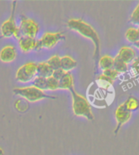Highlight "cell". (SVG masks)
Instances as JSON below:
<instances>
[{"mask_svg":"<svg viewBox=\"0 0 139 155\" xmlns=\"http://www.w3.org/2000/svg\"><path fill=\"white\" fill-rule=\"evenodd\" d=\"M67 26L70 30L77 32L81 36L89 38L93 42L94 45V59L95 61V68H97L100 54L101 41L96 30L82 19H70L67 22Z\"/></svg>","mask_w":139,"mask_h":155,"instance_id":"cell-1","label":"cell"},{"mask_svg":"<svg viewBox=\"0 0 139 155\" xmlns=\"http://www.w3.org/2000/svg\"><path fill=\"white\" fill-rule=\"evenodd\" d=\"M72 98V111L73 114L77 117H83L90 121L94 119V116L91 110L90 104L89 103L86 97L78 94L72 89L71 90Z\"/></svg>","mask_w":139,"mask_h":155,"instance_id":"cell-2","label":"cell"},{"mask_svg":"<svg viewBox=\"0 0 139 155\" xmlns=\"http://www.w3.org/2000/svg\"><path fill=\"white\" fill-rule=\"evenodd\" d=\"M13 93L24 98L30 102H36L45 98L55 99L54 96H50L45 93V91L35 87L33 86L25 87H16L13 90Z\"/></svg>","mask_w":139,"mask_h":155,"instance_id":"cell-3","label":"cell"},{"mask_svg":"<svg viewBox=\"0 0 139 155\" xmlns=\"http://www.w3.org/2000/svg\"><path fill=\"white\" fill-rule=\"evenodd\" d=\"M16 2L12 3V9H11V14L10 18L3 22L1 25V35L3 38H10L11 36L19 39L21 35L20 32V29L16 26L15 22V12H16Z\"/></svg>","mask_w":139,"mask_h":155,"instance_id":"cell-4","label":"cell"},{"mask_svg":"<svg viewBox=\"0 0 139 155\" xmlns=\"http://www.w3.org/2000/svg\"><path fill=\"white\" fill-rule=\"evenodd\" d=\"M64 38V35L63 32L45 33L41 39L36 41L34 49L37 51H39L42 48L51 49V48H54L57 43H59V41Z\"/></svg>","mask_w":139,"mask_h":155,"instance_id":"cell-5","label":"cell"},{"mask_svg":"<svg viewBox=\"0 0 139 155\" xmlns=\"http://www.w3.org/2000/svg\"><path fill=\"white\" fill-rule=\"evenodd\" d=\"M37 75V64L35 62H28L16 71V80L21 83H28L33 80Z\"/></svg>","mask_w":139,"mask_h":155,"instance_id":"cell-6","label":"cell"},{"mask_svg":"<svg viewBox=\"0 0 139 155\" xmlns=\"http://www.w3.org/2000/svg\"><path fill=\"white\" fill-rule=\"evenodd\" d=\"M19 29L21 36H27L35 38L39 31V25L33 19L28 18L22 15Z\"/></svg>","mask_w":139,"mask_h":155,"instance_id":"cell-7","label":"cell"},{"mask_svg":"<svg viewBox=\"0 0 139 155\" xmlns=\"http://www.w3.org/2000/svg\"><path fill=\"white\" fill-rule=\"evenodd\" d=\"M132 117V113L129 112L123 104L119 105L115 111V118L116 121V126L114 130V134L117 135L120 128L122 127L125 123H127L130 120Z\"/></svg>","mask_w":139,"mask_h":155,"instance_id":"cell-8","label":"cell"},{"mask_svg":"<svg viewBox=\"0 0 139 155\" xmlns=\"http://www.w3.org/2000/svg\"><path fill=\"white\" fill-rule=\"evenodd\" d=\"M17 56L16 49L14 46H6L0 51V60L4 63H10L15 61Z\"/></svg>","mask_w":139,"mask_h":155,"instance_id":"cell-9","label":"cell"},{"mask_svg":"<svg viewBox=\"0 0 139 155\" xmlns=\"http://www.w3.org/2000/svg\"><path fill=\"white\" fill-rule=\"evenodd\" d=\"M116 56L120 60L125 62L126 64H128V63H132L133 61L136 58V52L130 47L125 46L120 48Z\"/></svg>","mask_w":139,"mask_h":155,"instance_id":"cell-10","label":"cell"},{"mask_svg":"<svg viewBox=\"0 0 139 155\" xmlns=\"http://www.w3.org/2000/svg\"><path fill=\"white\" fill-rule=\"evenodd\" d=\"M36 41L37 40H35V38H33L21 36V38L18 39V43H19L21 50L24 53H27L34 49Z\"/></svg>","mask_w":139,"mask_h":155,"instance_id":"cell-11","label":"cell"},{"mask_svg":"<svg viewBox=\"0 0 139 155\" xmlns=\"http://www.w3.org/2000/svg\"><path fill=\"white\" fill-rule=\"evenodd\" d=\"M74 87V82L72 75L69 72H65L64 74L59 80V89H65V90H72Z\"/></svg>","mask_w":139,"mask_h":155,"instance_id":"cell-12","label":"cell"},{"mask_svg":"<svg viewBox=\"0 0 139 155\" xmlns=\"http://www.w3.org/2000/svg\"><path fill=\"white\" fill-rule=\"evenodd\" d=\"M53 72L54 70L51 69L46 61L40 62L39 64H37V74L38 77L47 78L52 76Z\"/></svg>","mask_w":139,"mask_h":155,"instance_id":"cell-13","label":"cell"},{"mask_svg":"<svg viewBox=\"0 0 139 155\" xmlns=\"http://www.w3.org/2000/svg\"><path fill=\"white\" fill-rule=\"evenodd\" d=\"M77 65V61L70 56H64L61 57V69L65 72H69L70 70L75 69Z\"/></svg>","mask_w":139,"mask_h":155,"instance_id":"cell-14","label":"cell"},{"mask_svg":"<svg viewBox=\"0 0 139 155\" xmlns=\"http://www.w3.org/2000/svg\"><path fill=\"white\" fill-rule=\"evenodd\" d=\"M113 64H114V58L108 55H104L100 57L98 62V66L100 67L103 71L112 69Z\"/></svg>","mask_w":139,"mask_h":155,"instance_id":"cell-15","label":"cell"},{"mask_svg":"<svg viewBox=\"0 0 139 155\" xmlns=\"http://www.w3.org/2000/svg\"><path fill=\"white\" fill-rule=\"evenodd\" d=\"M123 104L125 105V107L131 113L139 109V101L135 96H128V98L124 102Z\"/></svg>","mask_w":139,"mask_h":155,"instance_id":"cell-16","label":"cell"},{"mask_svg":"<svg viewBox=\"0 0 139 155\" xmlns=\"http://www.w3.org/2000/svg\"><path fill=\"white\" fill-rule=\"evenodd\" d=\"M125 38L129 43H133V44L137 43V41H139V35L137 29L133 28V27L128 28L125 32Z\"/></svg>","mask_w":139,"mask_h":155,"instance_id":"cell-17","label":"cell"},{"mask_svg":"<svg viewBox=\"0 0 139 155\" xmlns=\"http://www.w3.org/2000/svg\"><path fill=\"white\" fill-rule=\"evenodd\" d=\"M115 70H116L119 74L120 73L126 72L128 69V64H126L125 62L121 61L118 58L117 56H115L114 58V64H113V68Z\"/></svg>","mask_w":139,"mask_h":155,"instance_id":"cell-18","label":"cell"},{"mask_svg":"<svg viewBox=\"0 0 139 155\" xmlns=\"http://www.w3.org/2000/svg\"><path fill=\"white\" fill-rule=\"evenodd\" d=\"M97 83L101 87H104V88H109L110 87H112L114 83V81L110 79L109 78L105 76L104 74H100L97 78Z\"/></svg>","mask_w":139,"mask_h":155,"instance_id":"cell-19","label":"cell"},{"mask_svg":"<svg viewBox=\"0 0 139 155\" xmlns=\"http://www.w3.org/2000/svg\"><path fill=\"white\" fill-rule=\"evenodd\" d=\"M33 86L37 87V88L40 89L42 91H46L47 90V81L46 78L42 77H35L33 81Z\"/></svg>","mask_w":139,"mask_h":155,"instance_id":"cell-20","label":"cell"},{"mask_svg":"<svg viewBox=\"0 0 139 155\" xmlns=\"http://www.w3.org/2000/svg\"><path fill=\"white\" fill-rule=\"evenodd\" d=\"M46 62H47V64L51 66V68L53 70L61 69V57H59L57 55L51 56V58H49V60Z\"/></svg>","mask_w":139,"mask_h":155,"instance_id":"cell-21","label":"cell"},{"mask_svg":"<svg viewBox=\"0 0 139 155\" xmlns=\"http://www.w3.org/2000/svg\"><path fill=\"white\" fill-rule=\"evenodd\" d=\"M46 81H47V90L55 91L59 89V81L55 79L53 76L47 78Z\"/></svg>","mask_w":139,"mask_h":155,"instance_id":"cell-22","label":"cell"},{"mask_svg":"<svg viewBox=\"0 0 139 155\" xmlns=\"http://www.w3.org/2000/svg\"><path fill=\"white\" fill-rule=\"evenodd\" d=\"M129 21L131 22L132 24L139 25V3H137L136 8H134V10L132 12L130 18H129Z\"/></svg>","mask_w":139,"mask_h":155,"instance_id":"cell-23","label":"cell"},{"mask_svg":"<svg viewBox=\"0 0 139 155\" xmlns=\"http://www.w3.org/2000/svg\"><path fill=\"white\" fill-rule=\"evenodd\" d=\"M103 74H104L105 76H107V78H109L110 79L115 81V79L117 78V77L119 76V73L115 70L114 69H109V70H106L103 71Z\"/></svg>","mask_w":139,"mask_h":155,"instance_id":"cell-24","label":"cell"},{"mask_svg":"<svg viewBox=\"0 0 139 155\" xmlns=\"http://www.w3.org/2000/svg\"><path fill=\"white\" fill-rule=\"evenodd\" d=\"M64 73H65V71H64V70H62V69H59V70H54L52 76H53V77L55 78V79H57V80L59 81V79L61 78L62 76L64 74Z\"/></svg>","mask_w":139,"mask_h":155,"instance_id":"cell-25","label":"cell"},{"mask_svg":"<svg viewBox=\"0 0 139 155\" xmlns=\"http://www.w3.org/2000/svg\"><path fill=\"white\" fill-rule=\"evenodd\" d=\"M132 68L135 70V72H137L139 69V56L136 57L132 62Z\"/></svg>","mask_w":139,"mask_h":155,"instance_id":"cell-26","label":"cell"},{"mask_svg":"<svg viewBox=\"0 0 139 155\" xmlns=\"http://www.w3.org/2000/svg\"><path fill=\"white\" fill-rule=\"evenodd\" d=\"M134 45L135 46V47H136V48H137V49H139V41H137V43H134Z\"/></svg>","mask_w":139,"mask_h":155,"instance_id":"cell-27","label":"cell"},{"mask_svg":"<svg viewBox=\"0 0 139 155\" xmlns=\"http://www.w3.org/2000/svg\"><path fill=\"white\" fill-rule=\"evenodd\" d=\"M0 155H3V150L0 148Z\"/></svg>","mask_w":139,"mask_h":155,"instance_id":"cell-28","label":"cell"},{"mask_svg":"<svg viewBox=\"0 0 139 155\" xmlns=\"http://www.w3.org/2000/svg\"><path fill=\"white\" fill-rule=\"evenodd\" d=\"M137 31H138V35H139V27H138V29H137Z\"/></svg>","mask_w":139,"mask_h":155,"instance_id":"cell-29","label":"cell"},{"mask_svg":"<svg viewBox=\"0 0 139 155\" xmlns=\"http://www.w3.org/2000/svg\"><path fill=\"white\" fill-rule=\"evenodd\" d=\"M137 74H139V69H138V70H137Z\"/></svg>","mask_w":139,"mask_h":155,"instance_id":"cell-30","label":"cell"}]
</instances>
